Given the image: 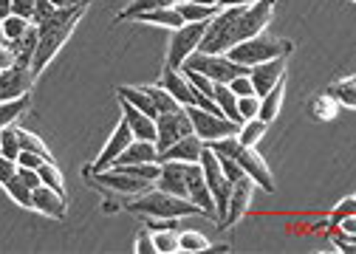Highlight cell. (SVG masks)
Here are the masks:
<instances>
[{
    "label": "cell",
    "mask_w": 356,
    "mask_h": 254,
    "mask_svg": "<svg viewBox=\"0 0 356 254\" xmlns=\"http://www.w3.org/2000/svg\"><path fill=\"white\" fill-rule=\"evenodd\" d=\"M178 71H181V74L187 76V82L193 85V88H195L198 94H204L207 99H212V88H215V82H212V79H207L204 74H198V71H190V68H178Z\"/></svg>",
    "instance_id": "cell-36"
},
{
    "label": "cell",
    "mask_w": 356,
    "mask_h": 254,
    "mask_svg": "<svg viewBox=\"0 0 356 254\" xmlns=\"http://www.w3.org/2000/svg\"><path fill=\"white\" fill-rule=\"evenodd\" d=\"M12 15L31 20V15H34V0H12Z\"/></svg>",
    "instance_id": "cell-47"
},
{
    "label": "cell",
    "mask_w": 356,
    "mask_h": 254,
    "mask_svg": "<svg viewBox=\"0 0 356 254\" xmlns=\"http://www.w3.org/2000/svg\"><path fill=\"white\" fill-rule=\"evenodd\" d=\"M145 91L150 94V99H153V105H156L159 113H170V110H178V108H181V105H178V102L161 88V85H145Z\"/></svg>",
    "instance_id": "cell-32"
},
{
    "label": "cell",
    "mask_w": 356,
    "mask_h": 254,
    "mask_svg": "<svg viewBox=\"0 0 356 254\" xmlns=\"http://www.w3.org/2000/svg\"><path fill=\"white\" fill-rule=\"evenodd\" d=\"M184 164L187 161H159V176L153 181L156 189L172 192L178 198H187V184H184Z\"/></svg>",
    "instance_id": "cell-17"
},
{
    "label": "cell",
    "mask_w": 356,
    "mask_h": 254,
    "mask_svg": "<svg viewBox=\"0 0 356 254\" xmlns=\"http://www.w3.org/2000/svg\"><path fill=\"white\" fill-rule=\"evenodd\" d=\"M156 150L161 153L164 147H170L172 142L178 139H184L193 133V124H190V116L184 108H178V110H170V113H159L156 119Z\"/></svg>",
    "instance_id": "cell-9"
},
{
    "label": "cell",
    "mask_w": 356,
    "mask_h": 254,
    "mask_svg": "<svg viewBox=\"0 0 356 254\" xmlns=\"http://www.w3.org/2000/svg\"><path fill=\"white\" fill-rule=\"evenodd\" d=\"M51 12H54L51 0H34V15H31V23H42V20H46Z\"/></svg>",
    "instance_id": "cell-45"
},
{
    "label": "cell",
    "mask_w": 356,
    "mask_h": 254,
    "mask_svg": "<svg viewBox=\"0 0 356 254\" xmlns=\"http://www.w3.org/2000/svg\"><path fill=\"white\" fill-rule=\"evenodd\" d=\"M294 51V42L291 40H283V37H275V34H254L249 40H241L238 46H232L227 51V57L238 65H257V62H266V60H275V57H291Z\"/></svg>",
    "instance_id": "cell-3"
},
{
    "label": "cell",
    "mask_w": 356,
    "mask_h": 254,
    "mask_svg": "<svg viewBox=\"0 0 356 254\" xmlns=\"http://www.w3.org/2000/svg\"><path fill=\"white\" fill-rule=\"evenodd\" d=\"M17 173V161L15 158H6L3 153H0V187H3L6 181H12Z\"/></svg>",
    "instance_id": "cell-44"
},
{
    "label": "cell",
    "mask_w": 356,
    "mask_h": 254,
    "mask_svg": "<svg viewBox=\"0 0 356 254\" xmlns=\"http://www.w3.org/2000/svg\"><path fill=\"white\" fill-rule=\"evenodd\" d=\"M130 20L150 23V26H161V28H167V31H172V28H178V26L184 23L181 15L175 12V3H172V6H164V9H153V12H139L136 17H130Z\"/></svg>",
    "instance_id": "cell-23"
},
{
    "label": "cell",
    "mask_w": 356,
    "mask_h": 254,
    "mask_svg": "<svg viewBox=\"0 0 356 254\" xmlns=\"http://www.w3.org/2000/svg\"><path fill=\"white\" fill-rule=\"evenodd\" d=\"M130 142H133V133H130V127H127V124H124V119H122V121L113 127L111 139L105 142V147H102L99 158H97L94 164H88V167H85V176H88V173H94V169H97V173H99V169H108Z\"/></svg>",
    "instance_id": "cell-16"
},
{
    "label": "cell",
    "mask_w": 356,
    "mask_h": 254,
    "mask_svg": "<svg viewBox=\"0 0 356 254\" xmlns=\"http://www.w3.org/2000/svg\"><path fill=\"white\" fill-rule=\"evenodd\" d=\"M17 161V167H29V169H37L42 161H46V158H42V155H37V153H29V150H20V155L15 158Z\"/></svg>",
    "instance_id": "cell-46"
},
{
    "label": "cell",
    "mask_w": 356,
    "mask_h": 254,
    "mask_svg": "<svg viewBox=\"0 0 356 254\" xmlns=\"http://www.w3.org/2000/svg\"><path fill=\"white\" fill-rule=\"evenodd\" d=\"M198 3H204V6H220V0H198Z\"/></svg>",
    "instance_id": "cell-55"
},
{
    "label": "cell",
    "mask_w": 356,
    "mask_h": 254,
    "mask_svg": "<svg viewBox=\"0 0 356 254\" xmlns=\"http://www.w3.org/2000/svg\"><path fill=\"white\" fill-rule=\"evenodd\" d=\"M0 153H3L6 158H17L20 155V139H17V127L15 124L0 127Z\"/></svg>",
    "instance_id": "cell-30"
},
{
    "label": "cell",
    "mask_w": 356,
    "mask_h": 254,
    "mask_svg": "<svg viewBox=\"0 0 356 254\" xmlns=\"http://www.w3.org/2000/svg\"><path fill=\"white\" fill-rule=\"evenodd\" d=\"M29 189H34V187H40V176H37V169H29V167H17V173H15Z\"/></svg>",
    "instance_id": "cell-48"
},
{
    "label": "cell",
    "mask_w": 356,
    "mask_h": 254,
    "mask_svg": "<svg viewBox=\"0 0 356 254\" xmlns=\"http://www.w3.org/2000/svg\"><path fill=\"white\" fill-rule=\"evenodd\" d=\"M76 3H82V0H51L54 9H68V6H76Z\"/></svg>",
    "instance_id": "cell-53"
},
{
    "label": "cell",
    "mask_w": 356,
    "mask_h": 254,
    "mask_svg": "<svg viewBox=\"0 0 356 254\" xmlns=\"http://www.w3.org/2000/svg\"><path fill=\"white\" fill-rule=\"evenodd\" d=\"M136 251H139V254H159V251H156V243H153V232H150V229H142V232L136 235Z\"/></svg>",
    "instance_id": "cell-43"
},
{
    "label": "cell",
    "mask_w": 356,
    "mask_h": 254,
    "mask_svg": "<svg viewBox=\"0 0 356 254\" xmlns=\"http://www.w3.org/2000/svg\"><path fill=\"white\" fill-rule=\"evenodd\" d=\"M254 192H257V187H254V181H252L249 176H241L238 181H232L229 203H227L224 218L218 221V226H220V229H229V226H235V223H238V221L246 215V209L252 206V201H254Z\"/></svg>",
    "instance_id": "cell-10"
},
{
    "label": "cell",
    "mask_w": 356,
    "mask_h": 254,
    "mask_svg": "<svg viewBox=\"0 0 356 254\" xmlns=\"http://www.w3.org/2000/svg\"><path fill=\"white\" fill-rule=\"evenodd\" d=\"M119 96L127 99L133 108H139L142 113H147L150 119L159 116V110H156V105H153V99H150V94L145 88H136V85H124V88H119Z\"/></svg>",
    "instance_id": "cell-25"
},
{
    "label": "cell",
    "mask_w": 356,
    "mask_h": 254,
    "mask_svg": "<svg viewBox=\"0 0 356 254\" xmlns=\"http://www.w3.org/2000/svg\"><path fill=\"white\" fill-rule=\"evenodd\" d=\"M26 110H29V94H26V96H17V99L0 102V127L15 124Z\"/></svg>",
    "instance_id": "cell-27"
},
{
    "label": "cell",
    "mask_w": 356,
    "mask_h": 254,
    "mask_svg": "<svg viewBox=\"0 0 356 254\" xmlns=\"http://www.w3.org/2000/svg\"><path fill=\"white\" fill-rule=\"evenodd\" d=\"M175 0H130V3L119 12L116 20H130V17H136L139 12H153V9H164V6H172Z\"/></svg>",
    "instance_id": "cell-29"
},
{
    "label": "cell",
    "mask_w": 356,
    "mask_h": 254,
    "mask_svg": "<svg viewBox=\"0 0 356 254\" xmlns=\"http://www.w3.org/2000/svg\"><path fill=\"white\" fill-rule=\"evenodd\" d=\"M201 150H204V142H201L195 133H190V136H184V139L172 142L170 147H164V150L159 153V161H198Z\"/></svg>",
    "instance_id": "cell-19"
},
{
    "label": "cell",
    "mask_w": 356,
    "mask_h": 254,
    "mask_svg": "<svg viewBox=\"0 0 356 254\" xmlns=\"http://www.w3.org/2000/svg\"><path fill=\"white\" fill-rule=\"evenodd\" d=\"M353 209H356V198H353V195H348V198H345V201H339V206L331 212V223H339L342 218L353 215Z\"/></svg>",
    "instance_id": "cell-42"
},
{
    "label": "cell",
    "mask_w": 356,
    "mask_h": 254,
    "mask_svg": "<svg viewBox=\"0 0 356 254\" xmlns=\"http://www.w3.org/2000/svg\"><path fill=\"white\" fill-rule=\"evenodd\" d=\"M220 6H204L198 0H184V3H175V12L181 15L184 23H198V20H209Z\"/></svg>",
    "instance_id": "cell-26"
},
{
    "label": "cell",
    "mask_w": 356,
    "mask_h": 254,
    "mask_svg": "<svg viewBox=\"0 0 356 254\" xmlns=\"http://www.w3.org/2000/svg\"><path fill=\"white\" fill-rule=\"evenodd\" d=\"M85 178L99 184V187H105L108 192H116V195H142V192H147L153 187L150 181L127 173V169H122V167H108V169H99L97 176L91 173V176H85Z\"/></svg>",
    "instance_id": "cell-8"
},
{
    "label": "cell",
    "mask_w": 356,
    "mask_h": 254,
    "mask_svg": "<svg viewBox=\"0 0 356 254\" xmlns=\"http://www.w3.org/2000/svg\"><path fill=\"white\" fill-rule=\"evenodd\" d=\"M17 139H20V150H29V153H37V155H42L46 161H54V155H51V150L42 144V139H37L34 133H29V130H23V127H17Z\"/></svg>",
    "instance_id": "cell-31"
},
{
    "label": "cell",
    "mask_w": 356,
    "mask_h": 254,
    "mask_svg": "<svg viewBox=\"0 0 356 254\" xmlns=\"http://www.w3.org/2000/svg\"><path fill=\"white\" fill-rule=\"evenodd\" d=\"M3 189H6V195H9V198L17 203V206L31 209V189H29V187H26V184H23L17 176H15L12 181H6V184H3Z\"/></svg>",
    "instance_id": "cell-34"
},
{
    "label": "cell",
    "mask_w": 356,
    "mask_h": 254,
    "mask_svg": "<svg viewBox=\"0 0 356 254\" xmlns=\"http://www.w3.org/2000/svg\"><path fill=\"white\" fill-rule=\"evenodd\" d=\"M0 42H6V40H3V26H0Z\"/></svg>",
    "instance_id": "cell-56"
},
{
    "label": "cell",
    "mask_w": 356,
    "mask_h": 254,
    "mask_svg": "<svg viewBox=\"0 0 356 254\" xmlns=\"http://www.w3.org/2000/svg\"><path fill=\"white\" fill-rule=\"evenodd\" d=\"M34 85V74L29 65H12L6 71H0V102L6 99H17V96H26Z\"/></svg>",
    "instance_id": "cell-14"
},
{
    "label": "cell",
    "mask_w": 356,
    "mask_h": 254,
    "mask_svg": "<svg viewBox=\"0 0 356 254\" xmlns=\"http://www.w3.org/2000/svg\"><path fill=\"white\" fill-rule=\"evenodd\" d=\"M124 212H133V215H150V218H190V215H204V212L187 201V198H178L172 192H164V189H156L150 187L147 192L142 195H133V201L124 203Z\"/></svg>",
    "instance_id": "cell-2"
},
{
    "label": "cell",
    "mask_w": 356,
    "mask_h": 254,
    "mask_svg": "<svg viewBox=\"0 0 356 254\" xmlns=\"http://www.w3.org/2000/svg\"><path fill=\"white\" fill-rule=\"evenodd\" d=\"M15 62H17V57H15L12 46H9V42H0V71H6V68H12Z\"/></svg>",
    "instance_id": "cell-50"
},
{
    "label": "cell",
    "mask_w": 356,
    "mask_h": 254,
    "mask_svg": "<svg viewBox=\"0 0 356 254\" xmlns=\"http://www.w3.org/2000/svg\"><path fill=\"white\" fill-rule=\"evenodd\" d=\"M119 105H122V119H124V124L130 127L133 139L156 142V121H153L147 113H142L139 108H133V105H130L127 99H122V96H119Z\"/></svg>",
    "instance_id": "cell-18"
},
{
    "label": "cell",
    "mask_w": 356,
    "mask_h": 254,
    "mask_svg": "<svg viewBox=\"0 0 356 254\" xmlns=\"http://www.w3.org/2000/svg\"><path fill=\"white\" fill-rule=\"evenodd\" d=\"M331 243L339 248V251H353V237L350 235H339V232H331Z\"/></svg>",
    "instance_id": "cell-51"
},
{
    "label": "cell",
    "mask_w": 356,
    "mask_h": 254,
    "mask_svg": "<svg viewBox=\"0 0 356 254\" xmlns=\"http://www.w3.org/2000/svg\"><path fill=\"white\" fill-rule=\"evenodd\" d=\"M153 161H159L156 144H153V142H142V139H133V142L119 153V158H116L113 164H153ZM113 164H111V167H113Z\"/></svg>",
    "instance_id": "cell-20"
},
{
    "label": "cell",
    "mask_w": 356,
    "mask_h": 254,
    "mask_svg": "<svg viewBox=\"0 0 356 254\" xmlns=\"http://www.w3.org/2000/svg\"><path fill=\"white\" fill-rule=\"evenodd\" d=\"M91 6V0H82L76 6H68V9H54L42 23H37L40 28V37H37V49H34V57H31V74L40 76L46 71V65L57 57V51L68 42L74 26L82 20V15Z\"/></svg>",
    "instance_id": "cell-1"
},
{
    "label": "cell",
    "mask_w": 356,
    "mask_h": 254,
    "mask_svg": "<svg viewBox=\"0 0 356 254\" xmlns=\"http://www.w3.org/2000/svg\"><path fill=\"white\" fill-rule=\"evenodd\" d=\"M12 15V0H0V23Z\"/></svg>",
    "instance_id": "cell-52"
},
{
    "label": "cell",
    "mask_w": 356,
    "mask_h": 254,
    "mask_svg": "<svg viewBox=\"0 0 356 254\" xmlns=\"http://www.w3.org/2000/svg\"><path fill=\"white\" fill-rule=\"evenodd\" d=\"M207 248H212V243L201 232H178V251H207Z\"/></svg>",
    "instance_id": "cell-33"
},
{
    "label": "cell",
    "mask_w": 356,
    "mask_h": 254,
    "mask_svg": "<svg viewBox=\"0 0 356 254\" xmlns=\"http://www.w3.org/2000/svg\"><path fill=\"white\" fill-rule=\"evenodd\" d=\"M204 28H207V20H198V23H181L178 28H172L170 34V49H167V65L170 68H181V62L198 51V42L204 37Z\"/></svg>",
    "instance_id": "cell-7"
},
{
    "label": "cell",
    "mask_w": 356,
    "mask_h": 254,
    "mask_svg": "<svg viewBox=\"0 0 356 254\" xmlns=\"http://www.w3.org/2000/svg\"><path fill=\"white\" fill-rule=\"evenodd\" d=\"M269 124H272V121H263L260 116H252V119L241 121V127H238V142H241L243 147H257V142L266 136V130H269Z\"/></svg>",
    "instance_id": "cell-24"
},
{
    "label": "cell",
    "mask_w": 356,
    "mask_h": 254,
    "mask_svg": "<svg viewBox=\"0 0 356 254\" xmlns=\"http://www.w3.org/2000/svg\"><path fill=\"white\" fill-rule=\"evenodd\" d=\"M187 116H190V124H193V133L207 144V142H215V139H224V136H235L238 133V127L235 121H229L227 116H220V113H209L198 105H187L184 108Z\"/></svg>",
    "instance_id": "cell-6"
},
{
    "label": "cell",
    "mask_w": 356,
    "mask_h": 254,
    "mask_svg": "<svg viewBox=\"0 0 356 254\" xmlns=\"http://www.w3.org/2000/svg\"><path fill=\"white\" fill-rule=\"evenodd\" d=\"M257 105H260V99L254 94L252 96H238V113H241V119L246 121V119L257 116Z\"/></svg>",
    "instance_id": "cell-40"
},
{
    "label": "cell",
    "mask_w": 356,
    "mask_h": 254,
    "mask_svg": "<svg viewBox=\"0 0 356 254\" xmlns=\"http://www.w3.org/2000/svg\"><path fill=\"white\" fill-rule=\"evenodd\" d=\"M215 155H218V153H215ZM218 164H220V169H224V176H227L229 181H238V178L243 176L241 164H238L235 158H229V155H218Z\"/></svg>",
    "instance_id": "cell-39"
},
{
    "label": "cell",
    "mask_w": 356,
    "mask_h": 254,
    "mask_svg": "<svg viewBox=\"0 0 356 254\" xmlns=\"http://www.w3.org/2000/svg\"><path fill=\"white\" fill-rule=\"evenodd\" d=\"M254 0H220V6H252Z\"/></svg>",
    "instance_id": "cell-54"
},
{
    "label": "cell",
    "mask_w": 356,
    "mask_h": 254,
    "mask_svg": "<svg viewBox=\"0 0 356 254\" xmlns=\"http://www.w3.org/2000/svg\"><path fill=\"white\" fill-rule=\"evenodd\" d=\"M198 164L204 169V181L209 187V195H212V203H215V223L224 218L227 212V203H229V192H232V181L224 176V169L218 164V155L204 144L201 155H198Z\"/></svg>",
    "instance_id": "cell-4"
},
{
    "label": "cell",
    "mask_w": 356,
    "mask_h": 254,
    "mask_svg": "<svg viewBox=\"0 0 356 254\" xmlns=\"http://www.w3.org/2000/svg\"><path fill=\"white\" fill-rule=\"evenodd\" d=\"M181 68L198 71V74H204V76L212 79V82H232L235 76H241V74L249 71L246 65L232 62L227 54H204V51H193V54L181 62Z\"/></svg>",
    "instance_id": "cell-5"
},
{
    "label": "cell",
    "mask_w": 356,
    "mask_h": 254,
    "mask_svg": "<svg viewBox=\"0 0 356 254\" xmlns=\"http://www.w3.org/2000/svg\"><path fill=\"white\" fill-rule=\"evenodd\" d=\"M29 23H31V20H26V17L9 15V17L3 20V23H0V26H3V40H6V42H12V40L23 37V31L29 28Z\"/></svg>",
    "instance_id": "cell-37"
},
{
    "label": "cell",
    "mask_w": 356,
    "mask_h": 254,
    "mask_svg": "<svg viewBox=\"0 0 356 254\" xmlns=\"http://www.w3.org/2000/svg\"><path fill=\"white\" fill-rule=\"evenodd\" d=\"M178 218H150L147 215V229L150 232H164V229H175Z\"/></svg>",
    "instance_id": "cell-49"
},
{
    "label": "cell",
    "mask_w": 356,
    "mask_h": 254,
    "mask_svg": "<svg viewBox=\"0 0 356 254\" xmlns=\"http://www.w3.org/2000/svg\"><path fill=\"white\" fill-rule=\"evenodd\" d=\"M31 209L40 212V215L63 221L68 215V198H65V192H57L46 184H40V187L31 189Z\"/></svg>",
    "instance_id": "cell-15"
},
{
    "label": "cell",
    "mask_w": 356,
    "mask_h": 254,
    "mask_svg": "<svg viewBox=\"0 0 356 254\" xmlns=\"http://www.w3.org/2000/svg\"><path fill=\"white\" fill-rule=\"evenodd\" d=\"M212 102L218 105V110L224 113L229 121H235V124L243 121L241 113H238V96L232 94V88H229L227 82H215V88H212Z\"/></svg>",
    "instance_id": "cell-22"
},
{
    "label": "cell",
    "mask_w": 356,
    "mask_h": 254,
    "mask_svg": "<svg viewBox=\"0 0 356 254\" xmlns=\"http://www.w3.org/2000/svg\"><path fill=\"white\" fill-rule=\"evenodd\" d=\"M283 96H286V76L275 85V88H269L263 96H257V99H260V105H257V116H260L263 121H275L277 113H280Z\"/></svg>",
    "instance_id": "cell-21"
},
{
    "label": "cell",
    "mask_w": 356,
    "mask_h": 254,
    "mask_svg": "<svg viewBox=\"0 0 356 254\" xmlns=\"http://www.w3.org/2000/svg\"><path fill=\"white\" fill-rule=\"evenodd\" d=\"M229 88H232V94L235 96H252L254 94V88H252V79L246 76V74H241V76H235L232 82H227Z\"/></svg>",
    "instance_id": "cell-41"
},
{
    "label": "cell",
    "mask_w": 356,
    "mask_h": 254,
    "mask_svg": "<svg viewBox=\"0 0 356 254\" xmlns=\"http://www.w3.org/2000/svg\"><path fill=\"white\" fill-rule=\"evenodd\" d=\"M184 184H187V201H193L209 221H215V203L209 195V187L204 181V169L198 161H187L184 164Z\"/></svg>",
    "instance_id": "cell-11"
},
{
    "label": "cell",
    "mask_w": 356,
    "mask_h": 254,
    "mask_svg": "<svg viewBox=\"0 0 356 254\" xmlns=\"http://www.w3.org/2000/svg\"><path fill=\"white\" fill-rule=\"evenodd\" d=\"M286 65H289V57H275V60H266V62H257L246 71V76L252 79V88H254V96H263L269 88L286 76Z\"/></svg>",
    "instance_id": "cell-13"
},
{
    "label": "cell",
    "mask_w": 356,
    "mask_h": 254,
    "mask_svg": "<svg viewBox=\"0 0 356 254\" xmlns=\"http://www.w3.org/2000/svg\"><path fill=\"white\" fill-rule=\"evenodd\" d=\"M153 243H156V251H164V254H172V251H178V232H175V229H164V232H153Z\"/></svg>",
    "instance_id": "cell-38"
},
{
    "label": "cell",
    "mask_w": 356,
    "mask_h": 254,
    "mask_svg": "<svg viewBox=\"0 0 356 254\" xmlns=\"http://www.w3.org/2000/svg\"><path fill=\"white\" fill-rule=\"evenodd\" d=\"M353 76H348V79H342V82H337L334 88H331V96H337V102L339 105H345V108H353L356 105V96H353Z\"/></svg>",
    "instance_id": "cell-35"
},
{
    "label": "cell",
    "mask_w": 356,
    "mask_h": 254,
    "mask_svg": "<svg viewBox=\"0 0 356 254\" xmlns=\"http://www.w3.org/2000/svg\"><path fill=\"white\" fill-rule=\"evenodd\" d=\"M235 161L241 164L243 176H249V178L254 181L257 189L275 192V176H272V169H269V164L260 158V153H257L254 147H241L238 155H235Z\"/></svg>",
    "instance_id": "cell-12"
},
{
    "label": "cell",
    "mask_w": 356,
    "mask_h": 254,
    "mask_svg": "<svg viewBox=\"0 0 356 254\" xmlns=\"http://www.w3.org/2000/svg\"><path fill=\"white\" fill-rule=\"evenodd\" d=\"M37 176H40V184H46V187H51V189H57V192H65V178H63V173H60L57 161H42V164L37 167Z\"/></svg>",
    "instance_id": "cell-28"
}]
</instances>
